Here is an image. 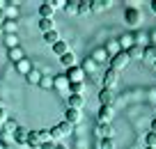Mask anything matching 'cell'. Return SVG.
<instances>
[{
    "mask_svg": "<svg viewBox=\"0 0 156 149\" xmlns=\"http://www.w3.org/2000/svg\"><path fill=\"white\" fill-rule=\"evenodd\" d=\"M73 133V126L71 124H67V122H60V124H55V126H51V140H60V138H64V135H71Z\"/></svg>",
    "mask_w": 156,
    "mask_h": 149,
    "instance_id": "cell-1",
    "label": "cell"
},
{
    "mask_svg": "<svg viewBox=\"0 0 156 149\" xmlns=\"http://www.w3.org/2000/svg\"><path fill=\"white\" fill-rule=\"evenodd\" d=\"M129 62H131V60H129L126 51H119L117 55H112V58H110V69L119 73L122 69H126V64H129Z\"/></svg>",
    "mask_w": 156,
    "mask_h": 149,
    "instance_id": "cell-2",
    "label": "cell"
},
{
    "mask_svg": "<svg viewBox=\"0 0 156 149\" xmlns=\"http://www.w3.org/2000/svg\"><path fill=\"white\" fill-rule=\"evenodd\" d=\"M64 78L69 80V85H71V83H83L85 80V71L78 67V64H73V67H69L67 71H64Z\"/></svg>",
    "mask_w": 156,
    "mask_h": 149,
    "instance_id": "cell-3",
    "label": "cell"
},
{
    "mask_svg": "<svg viewBox=\"0 0 156 149\" xmlns=\"http://www.w3.org/2000/svg\"><path fill=\"white\" fill-rule=\"evenodd\" d=\"M117 78H119V73L117 71H112L110 67L106 69V73H103V78H101V85H103V90H115V85H117Z\"/></svg>",
    "mask_w": 156,
    "mask_h": 149,
    "instance_id": "cell-4",
    "label": "cell"
},
{
    "mask_svg": "<svg viewBox=\"0 0 156 149\" xmlns=\"http://www.w3.org/2000/svg\"><path fill=\"white\" fill-rule=\"evenodd\" d=\"M97 117H99V124H110L112 117H115V110H112V106H101Z\"/></svg>",
    "mask_w": 156,
    "mask_h": 149,
    "instance_id": "cell-5",
    "label": "cell"
},
{
    "mask_svg": "<svg viewBox=\"0 0 156 149\" xmlns=\"http://www.w3.org/2000/svg\"><path fill=\"white\" fill-rule=\"evenodd\" d=\"M124 19H126V23H129V25H138V23H142V14L136 9V7H129V9L124 12Z\"/></svg>",
    "mask_w": 156,
    "mask_h": 149,
    "instance_id": "cell-6",
    "label": "cell"
},
{
    "mask_svg": "<svg viewBox=\"0 0 156 149\" xmlns=\"http://www.w3.org/2000/svg\"><path fill=\"white\" fill-rule=\"evenodd\" d=\"M62 117H64L62 122H67V124H71V126H76L78 122L83 119V115H80V110H73V108H67Z\"/></svg>",
    "mask_w": 156,
    "mask_h": 149,
    "instance_id": "cell-7",
    "label": "cell"
},
{
    "mask_svg": "<svg viewBox=\"0 0 156 149\" xmlns=\"http://www.w3.org/2000/svg\"><path fill=\"white\" fill-rule=\"evenodd\" d=\"M94 133L99 135V140H103V138H112V135H115V129H112V124H97Z\"/></svg>",
    "mask_w": 156,
    "mask_h": 149,
    "instance_id": "cell-8",
    "label": "cell"
},
{
    "mask_svg": "<svg viewBox=\"0 0 156 149\" xmlns=\"http://www.w3.org/2000/svg\"><path fill=\"white\" fill-rule=\"evenodd\" d=\"M99 103H101V106H112V103H115V90H103L101 87V92H99Z\"/></svg>",
    "mask_w": 156,
    "mask_h": 149,
    "instance_id": "cell-9",
    "label": "cell"
},
{
    "mask_svg": "<svg viewBox=\"0 0 156 149\" xmlns=\"http://www.w3.org/2000/svg\"><path fill=\"white\" fill-rule=\"evenodd\" d=\"M19 129V124H16V119H12V117H7L5 124L0 126V138L2 135H14V131Z\"/></svg>",
    "mask_w": 156,
    "mask_h": 149,
    "instance_id": "cell-10",
    "label": "cell"
},
{
    "mask_svg": "<svg viewBox=\"0 0 156 149\" xmlns=\"http://www.w3.org/2000/svg\"><path fill=\"white\" fill-rule=\"evenodd\" d=\"M53 90L69 92V80L64 78V73H58V76H53Z\"/></svg>",
    "mask_w": 156,
    "mask_h": 149,
    "instance_id": "cell-11",
    "label": "cell"
},
{
    "mask_svg": "<svg viewBox=\"0 0 156 149\" xmlns=\"http://www.w3.org/2000/svg\"><path fill=\"white\" fill-rule=\"evenodd\" d=\"M83 106H85V99H83V96H76V94H69V96H67V108L80 110Z\"/></svg>",
    "mask_w": 156,
    "mask_h": 149,
    "instance_id": "cell-12",
    "label": "cell"
},
{
    "mask_svg": "<svg viewBox=\"0 0 156 149\" xmlns=\"http://www.w3.org/2000/svg\"><path fill=\"white\" fill-rule=\"evenodd\" d=\"M7 60H12V62H21V60H25V53H23V48L21 46H16V48H9L7 51Z\"/></svg>",
    "mask_w": 156,
    "mask_h": 149,
    "instance_id": "cell-13",
    "label": "cell"
},
{
    "mask_svg": "<svg viewBox=\"0 0 156 149\" xmlns=\"http://www.w3.org/2000/svg\"><path fill=\"white\" fill-rule=\"evenodd\" d=\"M28 133H30L28 129L19 126V129L14 131V135H12V138H14V144H25V142H28Z\"/></svg>",
    "mask_w": 156,
    "mask_h": 149,
    "instance_id": "cell-14",
    "label": "cell"
},
{
    "mask_svg": "<svg viewBox=\"0 0 156 149\" xmlns=\"http://www.w3.org/2000/svg\"><path fill=\"white\" fill-rule=\"evenodd\" d=\"M19 32V23L12 19H5L2 21V34H16Z\"/></svg>",
    "mask_w": 156,
    "mask_h": 149,
    "instance_id": "cell-15",
    "label": "cell"
},
{
    "mask_svg": "<svg viewBox=\"0 0 156 149\" xmlns=\"http://www.w3.org/2000/svg\"><path fill=\"white\" fill-rule=\"evenodd\" d=\"M53 14H55V9L51 2H41L39 5V19H53Z\"/></svg>",
    "mask_w": 156,
    "mask_h": 149,
    "instance_id": "cell-16",
    "label": "cell"
},
{
    "mask_svg": "<svg viewBox=\"0 0 156 149\" xmlns=\"http://www.w3.org/2000/svg\"><path fill=\"white\" fill-rule=\"evenodd\" d=\"M14 69H16V71H19V73H23V76H25V73H28V71H32V60H28V58H25V60H21V62H16L14 64Z\"/></svg>",
    "mask_w": 156,
    "mask_h": 149,
    "instance_id": "cell-17",
    "label": "cell"
},
{
    "mask_svg": "<svg viewBox=\"0 0 156 149\" xmlns=\"http://www.w3.org/2000/svg\"><path fill=\"white\" fill-rule=\"evenodd\" d=\"M41 76H44V73H41V71H37V69H32V71H28V73H25V83H28V85H39V80H41Z\"/></svg>",
    "mask_w": 156,
    "mask_h": 149,
    "instance_id": "cell-18",
    "label": "cell"
},
{
    "mask_svg": "<svg viewBox=\"0 0 156 149\" xmlns=\"http://www.w3.org/2000/svg\"><path fill=\"white\" fill-rule=\"evenodd\" d=\"M142 60H147V62H151L154 64V60H156V46H145L142 48Z\"/></svg>",
    "mask_w": 156,
    "mask_h": 149,
    "instance_id": "cell-19",
    "label": "cell"
},
{
    "mask_svg": "<svg viewBox=\"0 0 156 149\" xmlns=\"http://www.w3.org/2000/svg\"><path fill=\"white\" fill-rule=\"evenodd\" d=\"M2 44L7 46V51H9V48L21 46V44H19V34H5V37H2Z\"/></svg>",
    "mask_w": 156,
    "mask_h": 149,
    "instance_id": "cell-20",
    "label": "cell"
},
{
    "mask_svg": "<svg viewBox=\"0 0 156 149\" xmlns=\"http://www.w3.org/2000/svg\"><path fill=\"white\" fill-rule=\"evenodd\" d=\"M51 48H53V53L58 55V58H60V55H64V53H69V44H67V41H62V39H60L58 44H53Z\"/></svg>",
    "mask_w": 156,
    "mask_h": 149,
    "instance_id": "cell-21",
    "label": "cell"
},
{
    "mask_svg": "<svg viewBox=\"0 0 156 149\" xmlns=\"http://www.w3.org/2000/svg\"><path fill=\"white\" fill-rule=\"evenodd\" d=\"M39 30H41V34H46V32H51V30H55L53 19H39Z\"/></svg>",
    "mask_w": 156,
    "mask_h": 149,
    "instance_id": "cell-22",
    "label": "cell"
},
{
    "mask_svg": "<svg viewBox=\"0 0 156 149\" xmlns=\"http://www.w3.org/2000/svg\"><path fill=\"white\" fill-rule=\"evenodd\" d=\"M60 64H62L64 69H69V67H73V64H76V58H73L71 51H69V53H64V55H60Z\"/></svg>",
    "mask_w": 156,
    "mask_h": 149,
    "instance_id": "cell-23",
    "label": "cell"
},
{
    "mask_svg": "<svg viewBox=\"0 0 156 149\" xmlns=\"http://www.w3.org/2000/svg\"><path fill=\"white\" fill-rule=\"evenodd\" d=\"M126 55H129V60H140V58H142V46L133 44V46L126 51Z\"/></svg>",
    "mask_w": 156,
    "mask_h": 149,
    "instance_id": "cell-24",
    "label": "cell"
},
{
    "mask_svg": "<svg viewBox=\"0 0 156 149\" xmlns=\"http://www.w3.org/2000/svg\"><path fill=\"white\" fill-rule=\"evenodd\" d=\"M90 5H92V12H103L112 5V2H106V0H90Z\"/></svg>",
    "mask_w": 156,
    "mask_h": 149,
    "instance_id": "cell-25",
    "label": "cell"
},
{
    "mask_svg": "<svg viewBox=\"0 0 156 149\" xmlns=\"http://www.w3.org/2000/svg\"><path fill=\"white\" fill-rule=\"evenodd\" d=\"M78 14H80V16L92 14V5H90V0H78Z\"/></svg>",
    "mask_w": 156,
    "mask_h": 149,
    "instance_id": "cell-26",
    "label": "cell"
},
{
    "mask_svg": "<svg viewBox=\"0 0 156 149\" xmlns=\"http://www.w3.org/2000/svg\"><path fill=\"white\" fill-rule=\"evenodd\" d=\"M44 41L48 44V46L58 44V41H60V32H58V30H51V32H46V34H44Z\"/></svg>",
    "mask_w": 156,
    "mask_h": 149,
    "instance_id": "cell-27",
    "label": "cell"
},
{
    "mask_svg": "<svg viewBox=\"0 0 156 149\" xmlns=\"http://www.w3.org/2000/svg\"><path fill=\"white\" fill-rule=\"evenodd\" d=\"M80 69H83L85 73H94V71H97V62H94L92 58H85V62L80 64Z\"/></svg>",
    "mask_w": 156,
    "mask_h": 149,
    "instance_id": "cell-28",
    "label": "cell"
},
{
    "mask_svg": "<svg viewBox=\"0 0 156 149\" xmlns=\"http://www.w3.org/2000/svg\"><path fill=\"white\" fill-rule=\"evenodd\" d=\"M39 144H41V142L37 140V133H34V131H30V133H28V142H25V147H28V149H39Z\"/></svg>",
    "mask_w": 156,
    "mask_h": 149,
    "instance_id": "cell-29",
    "label": "cell"
},
{
    "mask_svg": "<svg viewBox=\"0 0 156 149\" xmlns=\"http://www.w3.org/2000/svg\"><path fill=\"white\" fill-rule=\"evenodd\" d=\"M83 92H85V83H71V85H69V94L83 96Z\"/></svg>",
    "mask_w": 156,
    "mask_h": 149,
    "instance_id": "cell-30",
    "label": "cell"
},
{
    "mask_svg": "<svg viewBox=\"0 0 156 149\" xmlns=\"http://www.w3.org/2000/svg\"><path fill=\"white\" fill-rule=\"evenodd\" d=\"M34 133H37L39 142H53V140H51V129H39V131H34Z\"/></svg>",
    "mask_w": 156,
    "mask_h": 149,
    "instance_id": "cell-31",
    "label": "cell"
},
{
    "mask_svg": "<svg viewBox=\"0 0 156 149\" xmlns=\"http://www.w3.org/2000/svg\"><path fill=\"white\" fill-rule=\"evenodd\" d=\"M5 16H7V19H12V21H16V16H19V7L12 5V2H7V7H5Z\"/></svg>",
    "mask_w": 156,
    "mask_h": 149,
    "instance_id": "cell-32",
    "label": "cell"
},
{
    "mask_svg": "<svg viewBox=\"0 0 156 149\" xmlns=\"http://www.w3.org/2000/svg\"><path fill=\"white\" fill-rule=\"evenodd\" d=\"M99 149H117L115 138H103V140H99Z\"/></svg>",
    "mask_w": 156,
    "mask_h": 149,
    "instance_id": "cell-33",
    "label": "cell"
},
{
    "mask_svg": "<svg viewBox=\"0 0 156 149\" xmlns=\"http://www.w3.org/2000/svg\"><path fill=\"white\" fill-rule=\"evenodd\" d=\"M103 51H106V53H110V55H117V53H119V41H117V39L108 41V46L103 48Z\"/></svg>",
    "mask_w": 156,
    "mask_h": 149,
    "instance_id": "cell-34",
    "label": "cell"
},
{
    "mask_svg": "<svg viewBox=\"0 0 156 149\" xmlns=\"http://www.w3.org/2000/svg\"><path fill=\"white\" fill-rule=\"evenodd\" d=\"M117 41H119V46H122L124 51H129V48L133 46V37H131V34H124V37H119Z\"/></svg>",
    "mask_w": 156,
    "mask_h": 149,
    "instance_id": "cell-35",
    "label": "cell"
},
{
    "mask_svg": "<svg viewBox=\"0 0 156 149\" xmlns=\"http://www.w3.org/2000/svg\"><path fill=\"white\" fill-rule=\"evenodd\" d=\"M92 60H94V62H97V64H103V62H106V60H108V53H106V51H103V48H99L97 53L92 55Z\"/></svg>",
    "mask_w": 156,
    "mask_h": 149,
    "instance_id": "cell-36",
    "label": "cell"
},
{
    "mask_svg": "<svg viewBox=\"0 0 156 149\" xmlns=\"http://www.w3.org/2000/svg\"><path fill=\"white\" fill-rule=\"evenodd\" d=\"M39 87H41V90H53V76H41Z\"/></svg>",
    "mask_w": 156,
    "mask_h": 149,
    "instance_id": "cell-37",
    "label": "cell"
},
{
    "mask_svg": "<svg viewBox=\"0 0 156 149\" xmlns=\"http://www.w3.org/2000/svg\"><path fill=\"white\" fill-rule=\"evenodd\" d=\"M64 12L67 14H78V0H69L67 5H64Z\"/></svg>",
    "mask_w": 156,
    "mask_h": 149,
    "instance_id": "cell-38",
    "label": "cell"
},
{
    "mask_svg": "<svg viewBox=\"0 0 156 149\" xmlns=\"http://www.w3.org/2000/svg\"><path fill=\"white\" fill-rule=\"evenodd\" d=\"M145 144H147V147H154V149H156V133H154V131H149V133L145 135Z\"/></svg>",
    "mask_w": 156,
    "mask_h": 149,
    "instance_id": "cell-39",
    "label": "cell"
},
{
    "mask_svg": "<svg viewBox=\"0 0 156 149\" xmlns=\"http://www.w3.org/2000/svg\"><path fill=\"white\" fill-rule=\"evenodd\" d=\"M51 5H53V9H64V0H51Z\"/></svg>",
    "mask_w": 156,
    "mask_h": 149,
    "instance_id": "cell-40",
    "label": "cell"
},
{
    "mask_svg": "<svg viewBox=\"0 0 156 149\" xmlns=\"http://www.w3.org/2000/svg\"><path fill=\"white\" fill-rule=\"evenodd\" d=\"M5 119H7V110H5V103L0 106V126L5 124Z\"/></svg>",
    "mask_w": 156,
    "mask_h": 149,
    "instance_id": "cell-41",
    "label": "cell"
},
{
    "mask_svg": "<svg viewBox=\"0 0 156 149\" xmlns=\"http://www.w3.org/2000/svg\"><path fill=\"white\" fill-rule=\"evenodd\" d=\"M39 149H55V142H41Z\"/></svg>",
    "mask_w": 156,
    "mask_h": 149,
    "instance_id": "cell-42",
    "label": "cell"
},
{
    "mask_svg": "<svg viewBox=\"0 0 156 149\" xmlns=\"http://www.w3.org/2000/svg\"><path fill=\"white\" fill-rule=\"evenodd\" d=\"M9 147H12L9 140H0V149H9Z\"/></svg>",
    "mask_w": 156,
    "mask_h": 149,
    "instance_id": "cell-43",
    "label": "cell"
},
{
    "mask_svg": "<svg viewBox=\"0 0 156 149\" xmlns=\"http://www.w3.org/2000/svg\"><path fill=\"white\" fill-rule=\"evenodd\" d=\"M149 9H151V12L156 14V0H151V2H149Z\"/></svg>",
    "mask_w": 156,
    "mask_h": 149,
    "instance_id": "cell-44",
    "label": "cell"
},
{
    "mask_svg": "<svg viewBox=\"0 0 156 149\" xmlns=\"http://www.w3.org/2000/svg\"><path fill=\"white\" fill-rule=\"evenodd\" d=\"M7 16H5V9H2V7H0V23H2V21H5Z\"/></svg>",
    "mask_w": 156,
    "mask_h": 149,
    "instance_id": "cell-45",
    "label": "cell"
},
{
    "mask_svg": "<svg viewBox=\"0 0 156 149\" xmlns=\"http://www.w3.org/2000/svg\"><path fill=\"white\" fill-rule=\"evenodd\" d=\"M55 149H67V147H64V144H55Z\"/></svg>",
    "mask_w": 156,
    "mask_h": 149,
    "instance_id": "cell-46",
    "label": "cell"
},
{
    "mask_svg": "<svg viewBox=\"0 0 156 149\" xmlns=\"http://www.w3.org/2000/svg\"><path fill=\"white\" fill-rule=\"evenodd\" d=\"M0 34H2V23H0Z\"/></svg>",
    "mask_w": 156,
    "mask_h": 149,
    "instance_id": "cell-47",
    "label": "cell"
},
{
    "mask_svg": "<svg viewBox=\"0 0 156 149\" xmlns=\"http://www.w3.org/2000/svg\"><path fill=\"white\" fill-rule=\"evenodd\" d=\"M147 149H154V147H147Z\"/></svg>",
    "mask_w": 156,
    "mask_h": 149,
    "instance_id": "cell-48",
    "label": "cell"
},
{
    "mask_svg": "<svg viewBox=\"0 0 156 149\" xmlns=\"http://www.w3.org/2000/svg\"><path fill=\"white\" fill-rule=\"evenodd\" d=\"M154 67H156V60H154Z\"/></svg>",
    "mask_w": 156,
    "mask_h": 149,
    "instance_id": "cell-49",
    "label": "cell"
}]
</instances>
